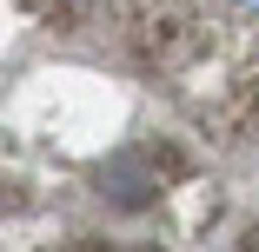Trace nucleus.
Masks as SVG:
<instances>
[{
  "mask_svg": "<svg viewBox=\"0 0 259 252\" xmlns=\"http://www.w3.org/2000/svg\"><path fill=\"white\" fill-rule=\"evenodd\" d=\"M213 33L186 0H0V245H126L193 173L146 99H213Z\"/></svg>",
  "mask_w": 259,
  "mask_h": 252,
  "instance_id": "obj_1",
  "label": "nucleus"
}]
</instances>
